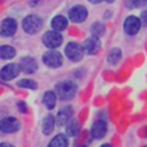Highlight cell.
I'll return each mask as SVG.
<instances>
[{
    "instance_id": "cell-12",
    "label": "cell",
    "mask_w": 147,
    "mask_h": 147,
    "mask_svg": "<svg viewBox=\"0 0 147 147\" xmlns=\"http://www.w3.org/2000/svg\"><path fill=\"white\" fill-rule=\"evenodd\" d=\"M72 114H74V111L70 106H66V107H63V109H61L58 111V114H57V117H56L57 125H59V127L66 125L67 123L70 121V119H71Z\"/></svg>"
},
{
    "instance_id": "cell-22",
    "label": "cell",
    "mask_w": 147,
    "mask_h": 147,
    "mask_svg": "<svg viewBox=\"0 0 147 147\" xmlns=\"http://www.w3.org/2000/svg\"><path fill=\"white\" fill-rule=\"evenodd\" d=\"M105 30H106V27H105V25L102 22L93 23V25H92V27H90L92 34H93V36H96V38H99V36L103 35Z\"/></svg>"
},
{
    "instance_id": "cell-14",
    "label": "cell",
    "mask_w": 147,
    "mask_h": 147,
    "mask_svg": "<svg viewBox=\"0 0 147 147\" xmlns=\"http://www.w3.org/2000/svg\"><path fill=\"white\" fill-rule=\"evenodd\" d=\"M106 132H107V124L102 120H98L93 124L92 127V136H93L94 140H101L106 136Z\"/></svg>"
},
{
    "instance_id": "cell-29",
    "label": "cell",
    "mask_w": 147,
    "mask_h": 147,
    "mask_svg": "<svg viewBox=\"0 0 147 147\" xmlns=\"http://www.w3.org/2000/svg\"><path fill=\"white\" fill-rule=\"evenodd\" d=\"M101 147H112V146L111 145H102Z\"/></svg>"
},
{
    "instance_id": "cell-21",
    "label": "cell",
    "mask_w": 147,
    "mask_h": 147,
    "mask_svg": "<svg viewBox=\"0 0 147 147\" xmlns=\"http://www.w3.org/2000/svg\"><path fill=\"white\" fill-rule=\"evenodd\" d=\"M43 103L45 105L47 109H54V106H56V94L53 92H47L43 97Z\"/></svg>"
},
{
    "instance_id": "cell-28",
    "label": "cell",
    "mask_w": 147,
    "mask_h": 147,
    "mask_svg": "<svg viewBox=\"0 0 147 147\" xmlns=\"http://www.w3.org/2000/svg\"><path fill=\"white\" fill-rule=\"evenodd\" d=\"M89 1H90V3H92V4H98V3L103 1V0H89Z\"/></svg>"
},
{
    "instance_id": "cell-19",
    "label": "cell",
    "mask_w": 147,
    "mask_h": 147,
    "mask_svg": "<svg viewBox=\"0 0 147 147\" xmlns=\"http://www.w3.org/2000/svg\"><path fill=\"white\" fill-rule=\"evenodd\" d=\"M67 146H69V141H67L66 136L57 134L56 137L51 141L48 147H67Z\"/></svg>"
},
{
    "instance_id": "cell-16",
    "label": "cell",
    "mask_w": 147,
    "mask_h": 147,
    "mask_svg": "<svg viewBox=\"0 0 147 147\" xmlns=\"http://www.w3.org/2000/svg\"><path fill=\"white\" fill-rule=\"evenodd\" d=\"M54 125H56V119H54L53 115H48V116H45L44 120H43V133L45 136L51 134L54 129Z\"/></svg>"
},
{
    "instance_id": "cell-13",
    "label": "cell",
    "mask_w": 147,
    "mask_h": 147,
    "mask_svg": "<svg viewBox=\"0 0 147 147\" xmlns=\"http://www.w3.org/2000/svg\"><path fill=\"white\" fill-rule=\"evenodd\" d=\"M84 49L90 56L96 54L101 49V41H99V39L96 38V36H90L89 39H86L85 43H84Z\"/></svg>"
},
{
    "instance_id": "cell-17",
    "label": "cell",
    "mask_w": 147,
    "mask_h": 147,
    "mask_svg": "<svg viewBox=\"0 0 147 147\" xmlns=\"http://www.w3.org/2000/svg\"><path fill=\"white\" fill-rule=\"evenodd\" d=\"M80 123L78 120H71L66 124V134L70 137H76L80 132Z\"/></svg>"
},
{
    "instance_id": "cell-32",
    "label": "cell",
    "mask_w": 147,
    "mask_h": 147,
    "mask_svg": "<svg viewBox=\"0 0 147 147\" xmlns=\"http://www.w3.org/2000/svg\"><path fill=\"white\" fill-rule=\"evenodd\" d=\"M145 147H147V146H145Z\"/></svg>"
},
{
    "instance_id": "cell-15",
    "label": "cell",
    "mask_w": 147,
    "mask_h": 147,
    "mask_svg": "<svg viewBox=\"0 0 147 147\" xmlns=\"http://www.w3.org/2000/svg\"><path fill=\"white\" fill-rule=\"evenodd\" d=\"M67 25H69V21H67V18L63 17V16H56V17L52 20V27H53V30L57 31V32H61V31L66 30Z\"/></svg>"
},
{
    "instance_id": "cell-1",
    "label": "cell",
    "mask_w": 147,
    "mask_h": 147,
    "mask_svg": "<svg viewBox=\"0 0 147 147\" xmlns=\"http://www.w3.org/2000/svg\"><path fill=\"white\" fill-rule=\"evenodd\" d=\"M78 86L72 81H62L56 85V94L62 101H69L75 97Z\"/></svg>"
},
{
    "instance_id": "cell-30",
    "label": "cell",
    "mask_w": 147,
    "mask_h": 147,
    "mask_svg": "<svg viewBox=\"0 0 147 147\" xmlns=\"http://www.w3.org/2000/svg\"><path fill=\"white\" fill-rule=\"evenodd\" d=\"M106 1H107V3H114L115 0H106Z\"/></svg>"
},
{
    "instance_id": "cell-7",
    "label": "cell",
    "mask_w": 147,
    "mask_h": 147,
    "mask_svg": "<svg viewBox=\"0 0 147 147\" xmlns=\"http://www.w3.org/2000/svg\"><path fill=\"white\" fill-rule=\"evenodd\" d=\"M17 22L13 18H5L0 26V35L4 38H10L17 32Z\"/></svg>"
},
{
    "instance_id": "cell-6",
    "label": "cell",
    "mask_w": 147,
    "mask_h": 147,
    "mask_svg": "<svg viewBox=\"0 0 147 147\" xmlns=\"http://www.w3.org/2000/svg\"><path fill=\"white\" fill-rule=\"evenodd\" d=\"M21 128V123L16 117H4L0 121V130L3 133H16Z\"/></svg>"
},
{
    "instance_id": "cell-9",
    "label": "cell",
    "mask_w": 147,
    "mask_h": 147,
    "mask_svg": "<svg viewBox=\"0 0 147 147\" xmlns=\"http://www.w3.org/2000/svg\"><path fill=\"white\" fill-rule=\"evenodd\" d=\"M20 71H21V69L18 63H9L0 70V78L5 81H9L12 79L17 78Z\"/></svg>"
},
{
    "instance_id": "cell-23",
    "label": "cell",
    "mask_w": 147,
    "mask_h": 147,
    "mask_svg": "<svg viewBox=\"0 0 147 147\" xmlns=\"http://www.w3.org/2000/svg\"><path fill=\"white\" fill-rule=\"evenodd\" d=\"M17 85L20 86V88H26V89H36L38 88L35 81L30 80V79H22V80H20L17 83Z\"/></svg>"
},
{
    "instance_id": "cell-4",
    "label": "cell",
    "mask_w": 147,
    "mask_h": 147,
    "mask_svg": "<svg viewBox=\"0 0 147 147\" xmlns=\"http://www.w3.org/2000/svg\"><path fill=\"white\" fill-rule=\"evenodd\" d=\"M65 53H66V56H67L69 59H71V61H74V62H78L83 58L84 49L80 44L71 41V43H69L66 45V48H65Z\"/></svg>"
},
{
    "instance_id": "cell-24",
    "label": "cell",
    "mask_w": 147,
    "mask_h": 147,
    "mask_svg": "<svg viewBox=\"0 0 147 147\" xmlns=\"http://www.w3.org/2000/svg\"><path fill=\"white\" fill-rule=\"evenodd\" d=\"M147 4V0H130V7L132 8H141Z\"/></svg>"
},
{
    "instance_id": "cell-27",
    "label": "cell",
    "mask_w": 147,
    "mask_h": 147,
    "mask_svg": "<svg viewBox=\"0 0 147 147\" xmlns=\"http://www.w3.org/2000/svg\"><path fill=\"white\" fill-rule=\"evenodd\" d=\"M0 147H13L10 143H0Z\"/></svg>"
},
{
    "instance_id": "cell-31",
    "label": "cell",
    "mask_w": 147,
    "mask_h": 147,
    "mask_svg": "<svg viewBox=\"0 0 147 147\" xmlns=\"http://www.w3.org/2000/svg\"><path fill=\"white\" fill-rule=\"evenodd\" d=\"M80 147H86V146H80Z\"/></svg>"
},
{
    "instance_id": "cell-18",
    "label": "cell",
    "mask_w": 147,
    "mask_h": 147,
    "mask_svg": "<svg viewBox=\"0 0 147 147\" xmlns=\"http://www.w3.org/2000/svg\"><path fill=\"white\" fill-rule=\"evenodd\" d=\"M16 49L10 45H1L0 47V58L1 59H12L16 57Z\"/></svg>"
},
{
    "instance_id": "cell-11",
    "label": "cell",
    "mask_w": 147,
    "mask_h": 147,
    "mask_svg": "<svg viewBox=\"0 0 147 147\" xmlns=\"http://www.w3.org/2000/svg\"><path fill=\"white\" fill-rule=\"evenodd\" d=\"M20 69L25 74H34L38 70V62L32 57H23L20 61Z\"/></svg>"
},
{
    "instance_id": "cell-2",
    "label": "cell",
    "mask_w": 147,
    "mask_h": 147,
    "mask_svg": "<svg viewBox=\"0 0 147 147\" xmlns=\"http://www.w3.org/2000/svg\"><path fill=\"white\" fill-rule=\"evenodd\" d=\"M41 27H43V20H41L39 16H36V14L27 16V17L22 21L23 31L27 32V34H31V35L39 32V31L41 30Z\"/></svg>"
},
{
    "instance_id": "cell-3",
    "label": "cell",
    "mask_w": 147,
    "mask_h": 147,
    "mask_svg": "<svg viewBox=\"0 0 147 147\" xmlns=\"http://www.w3.org/2000/svg\"><path fill=\"white\" fill-rule=\"evenodd\" d=\"M62 41H63V38H62V35L59 32H57V31H48V32L44 34L43 36V43L44 45L47 47V48L49 49H56L58 48L59 45L62 44Z\"/></svg>"
},
{
    "instance_id": "cell-10",
    "label": "cell",
    "mask_w": 147,
    "mask_h": 147,
    "mask_svg": "<svg viewBox=\"0 0 147 147\" xmlns=\"http://www.w3.org/2000/svg\"><path fill=\"white\" fill-rule=\"evenodd\" d=\"M141 26H142V22L138 17H134V16H130L127 20L124 21V30L128 35H136L138 34Z\"/></svg>"
},
{
    "instance_id": "cell-26",
    "label": "cell",
    "mask_w": 147,
    "mask_h": 147,
    "mask_svg": "<svg viewBox=\"0 0 147 147\" xmlns=\"http://www.w3.org/2000/svg\"><path fill=\"white\" fill-rule=\"evenodd\" d=\"M18 110H20L21 112H23V114H25V112L27 111V109H26V103H25V102H18Z\"/></svg>"
},
{
    "instance_id": "cell-8",
    "label": "cell",
    "mask_w": 147,
    "mask_h": 147,
    "mask_svg": "<svg viewBox=\"0 0 147 147\" xmlns=\"http://www.w3.org/2000/svg\"><path fill=\"white\" fill-rule=\"evenodd\" d=\"M69 17L72 22H76V23L84 22L86 20V17H88V10L83 5H75V7H72L70 9Z\"/></svg>"
},
{
    "instance_id": "cell-5",
    "label": "cell",
    "mask_w": 147,
    "mask_h": 147,
    "mask_svg": "<svg viewBox=\"0 0 147 147\" xmlns=\"http://www.w3.org/2000/svg\"><path fill=\"white\" fill-rule=\"evenodd\" d=\"M43 62L48 67L57 69V67L62 66L63 58H62V54L59 53V52H57V51H49V52H47V53L43 56Z\"/></svg>"
},
{
    "instance_id": "cell-20",
    "label": "cell",
    "mask_w": 147,
    "mask_h": 147,
    "mask_svg": "<svg viewBox=\"0 0 147 147\" xmlns=\"http://www.w3.org/2000/svg\"><path fill=\"white\" fill-rule=\"evenodd\" d=\"M120 59H121V51H120L119 48L111 49L109 56H107V62H109L110 65H116L120 62Z\"/></svg>"
},
{
    "instance_id": "cell-25",
    "label": "cell",
    "mask_w": 147,
    "mask_h": 147,
    "mask_svg": "<svg viewBox=\"0 0 147 147\" xmlns=\"http://www.w3.org/2000/svg\"><path fill=\"white\" fill-rule=\"evenodd\" d=\"M141 22H142L145 26H147V9L143 10L142 14H141Z\"/></svg>"
}]
</instances>
